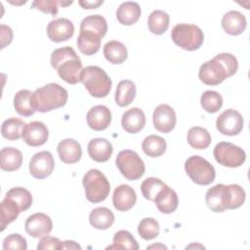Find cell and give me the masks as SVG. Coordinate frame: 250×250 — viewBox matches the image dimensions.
<instances>
[{
    "label": "cell",
    "mask_w": 250,
    "mask_h": 250,
    "mask_svg": "<svg viewBox=\"0 0 250 250\" xmlns=\"http://www.w3.org/2000/svg\"><path fill=\"white\" fill-rule=\"evenodd\" d=\"M51 65L59 76L68 84H76L80 81L82 62L75 50L69 46L58 48L51 54Z\"/></svg>",
    "instance_id": "1"
},
{
    "label": "cell",
    "mask_w": 250,
    "mask_h": 250,
    "mask_svg": "<svg viewBox=\"0 0 250 250\" xmlns=\"http://www.w3.org/2000/svg\"><path fill=\"white\" fill-rule=\"evenodd\" d=\"M67 99V91L58 83L46 84L32 93L33 106L39 112H48L62 107Z\"/></svg>",
    "instance_id": "2"
},
{
    "label": "cell",
    "mask_w": 250,
    "mask_h": 250,
    "mask_svg": "<svg viewBox=\"0 0 250 250\" xmlns=\"http://www.w3.org/2000/svg\"><path fill=\"white\" fill-rule=\"evenodd\" d=\"M80 81L89 94L95 98L106 97L112 85V81L106 72L97 65L84 67L80 75Z\"/></svg>",
    "instance_id": "3"
},
{
    "label": "cell",
    "mask_w": 250,
    "mask_h": 250,
    "mask_svg": "<svg viewBox=\"0 0 250 250\" xmlns=\"http://www.w3.org/2000/svg\"><path fill=\"white\" fill-rule=\"evenodd\" d=\"M83 187L88 201L99 203L109 194L110 185L106 177L98 169H91L83 176Z\"/></svg>",
    "instance_id": "4"
},
{
    "label": "cell",
    "mask_w": 250,
    "mask_h": 250,
    "mask_svg": "<svg viewBox=\"0 0 250 250\" xmlns=\"http://www.w3.org/2000/svg\"><path fill=\"white\" fill-rule=\"evenodd\" d=\"M174 43L187 51H195L201 47L204 34L200 27L190 23L176 24L171 32Z\"/></svg>",
    "instance_id": "5"
},
{
    "label": "cell",
    "mask_w": 250,
    "mask_h": 250,
    "mask_svg": "<svg viewBox=\"0 0 250 250\" xmlns=\"http://www.w3.org/2000/svg\"><path fill=\"white\" fill-rule=\"evenodd\" d=\"M185 170L192 182L197 185H210L216 177L214 166L199 155H192L185 162Z\"/></svg>",
    "instance_id": "6"
},
{
    "label": "cell",
    "mask_w": 250,
    "mask_h": 250,
    "mask_svg": "<svg viewBox=\"0 0 250 250\" xmlns=\"http://www.w3.org/2000/svg\"><path fill=\"white\" fill-rule=\"evenodd\" d=\"M115 163L122 176L129 181L139 180L146 171L143 159L136 151L131 149H123L119 151Z\"/></svg>",
    "instance_id": "7"
},
{
    "label": "cell",
    "mask_w": 250,
    "mask_h": 250,
    "mask_svg": "<svg viewBox=\"0 0 250 250\" xmlns=\"http://www.w3.org/2000/svg\"><path fill=\"white\" fill-rule=\"evenodd\" d=\"M216 161L226 167L236 168L241 166L246 159L245 151L238 146L229 142H220L213 150Z\"/></svg>",
    "instance_id": "8"
},
{
    "label": "cell",
    "mask_w": 250,
    "mask_h": 250,
    "mask_svg": "<svg viewBox=\"0 0 250 250\" xmlns=\"http://www.w3.org/2000/svg\"><path fill=\"white\" fill-rule=\"evenodd\" d=\"M198 77L206 85H219L226 78H229V75L223 63L214 57L201 64Z\"/></svg>",
    "instance_id": "9"
},
{
    "label": "cell",
    "mask_w": 250,
    "mask_h": 250,
    "mask_svg": "<svg viewBox=\"0 0 250 250\" xmlns=\"http://www.w3.org/2000/svg\"><path fill=\"white\" fill-rule=\"evenodd\" d=\"M216 127L217 130L223 135H238L243 129V117L235 109H226L218 116L216 120Z\"/></svg>",
    "instance_id": "10"
},
{
    "label": "cell",
    "mask_w": 250,
    "mask_h": 250,
    "mask_svg": "<svg viewBox=\"0 0 250 250\" xmlns=\"http://www.w3.org/2000/svg\"><path fill=\"white\" fill-rule=\"evenodd\" d=\"M55 167V160L50 151L43 150L35 153L29 162L30 175L38 180L49 177Z\"/></svg>",
    "instance_id": "11"
},
{
    "label": "cell",
    "mask_w": 250,
    "mask_h": 250,
    "mask_svg": "<svg viewBox=\"0 0 250 250\" xmlns=\"http://www.w3.org/2000/svg\"><path fill=\"white\" fill-rule=\"evenodd\" d=\"M25 231L34 238H41L48 235L53 229L51 218L44 213H34L30 215L24 223Z\"/></svg>",
    "instance_id": "12"
},
{
    "label": "cell",
    "mask_w": 250,
    "mask_h": 250,
    "mask_svg": "<svg viewBox=\"0 0 250 250\" xmlns=\"http://www.w3.org/2000/svg\"><path fill=\"white\" fill-rule=\"evenodd\" d=\"M152 120L153 126L157 131L161 133H169L176 126L177 116L172 106L162 104L155 107L152 114Z\"/></svg>",
    "instance_id": "13"
},
{
    "label": "cell",
    "mask_w": 250,
    "mask_h": 250,
    "mask_svg": "<svg viewBox=\"0 0 250 250\" xmlns=\"http://www.w3.org/2000/svg\"><path fill=\"white\" fill-rule=\"evenodd\" d=\"M74 25L71 21L65 18H59L51 21L47 25V35L53 42L60 43L67 41L73 36Z\"/></svg>",
    "instance_id": "14"
},
{
    "label": "cell",
    "mask_w": 250,
    "mask_h": 250,
    "mask_svg": "<svg viewBox=\"0 0 250 250\" xmlns=\"http://www.w3.org/2000/svg\"><path fill=\"white\" fill-rule=\"evenodd\" d=\"M49 137V131L47 126L40 121H32L25 125L22 140L24 143L30 146H43Z\"/></svg>",
    "instance_id": "15"
},
{
    "label": "cell",
    "mask_w": 250,
    "mask_h": 250,
    "mask_svg": "<svg viewBox=\"0 0 250 250\" xmlns=\"http://www.w3.org/2000/svg\"><path fill=\"white\" fill-rule=\"evenodd\" d=\"M88 126L95 131L105 130L111 122V112L109 108L103 104L91 107L86 116Z\"/></svg>",
    "instance_id": "16"
},
{
    "label": "cell",
    "mask_w": 250,
    "mask_h": 250,
    "mask_svg": "<svg viewBox=\"0 0 250 250\" xmlns=\"http://www.w3.org/2000/svg\"><path fill=\"white\" fill-rule=\"evenodd\" d=\"M137 201V194L128 185H120L115 188L112 195V203L117 211L125 212L133 208Z\"/></svg>",
    "instance_id": "17"
},
{
    "label": "cell",
    "mask_w": 250,
    "mask_h": 250,
    "mask_svg": "<svg viewBox=\"0 0 250 250\" xmlns=\"http://www.w3.org/2000/svg\"><path fill=\"white\" fill-rule=\"evenodd\" d=\"M60 159L66 164L78 162L82 156L80 144L73 139H64L61 141L57 147Z\"/></svg>",
    "instance_id": "18"
},
{
    "label": "cell",
    "mask_w": 250,
    "mask_h": 250,
    "mask_svg": "<svg viewBox=\"0 0 250 250\" xmlns=\"http://www.w3.org/2000/svg\"><path fill=\"white\" fill-rule=\"evenodd\" d=\"M121 125L127 133L137 134L146 125V115L141 108L132 107L122 114Z\"/></svg>",
    "instance_id": "19"
},
{
    "label": "cell",
    "mask_w": 250,
    "mask_h": 250,
    "mask_svg": "<svg viewBox=\"0 0 250 250\" xmlns=\"http://www.w3.org/2000/svg\"><path fill=\"white\" fill-rule=\"evenodd\" d=\"M246 18L238 11L230 10L227 12L222 18V26L224 30L229 35H239L246 28Z\"/></svg>",
    "instance_id": "20"
},
{
    "label": "cell",
    "mask_w": 250,
    "mask_h": 250,
    "mask_svg": "<svg viewBox=\"0 0 250 250\" xmlns=\"http://www.w3.org/2000/svg\"><path fill=\"white\" fill-rule=\"evenodd\" d=\"M113 151L111 143L104 138H96L88 144V154L96 162H106Z\"/></svg>",
    "instance_id": "21"
},
{
    "label": "cell",
    "mask_w": 250,
    "mask_h": 250,
    "mask_svg": "<svg viewBox=\"0 0 250 250\" xmlns=\"http://www.w3.org/2000/svg\"><path fill=\"white\" fill-rule=\"evenodd\" d=\"M245 198V190L239 185H225L223 194V204L225 210H233L239 208L243 205Z\"/></svg>",
    "instance_id": "22"
},
{
    "label": "cell",
    "mask_w": 250,
    "mask_h": 250,
    "mask_svg": "<svg viewBox=\"0 0 250 250\" xmlns=\"http://www.w3.org/2000/svg\"><path fill=\"white\" fill-rule=\"evenodd\" d=\"M153 202L161 213L171 214L178 208L179 198L176 191L166 185L159 191Z\"/></svg>",
    "instance_id": "23"
},
{
    "label": "cell",
    "mask_w": 250,
    "mask_h": 250,
    "mask_svg": "<svg viewBox=\"0 0 250 250\" xmlns=\"http://www.w3.org/2000/svg\"><path fill=\"white\" fill-rule=\"evenodd\" d=\"M101 41L102 37L98 34L88 30H80L76 44L82 54L92 56L100 50Z\"/></svg>",
    "instance_id": "24"
},
{
    "label": "cell",
    "mask_w": 250,
    "mask_h": 250,
    "mask_svg": "<svg viewBox=\"0 0 250 250\" xmlns=\"http://www.w3.org/2000/svg\"><path fill=\"white\" fill-rule=\"evenodd\" d=\"M141 13V7L137 2L126 1L117 8L116 18L121 24L132 25L139 21Z\"/></svg>",
    "instance_id": "25"
},
{
    "label": "cell",
    "mask_w": 250,
    "mask_h": 250,
    "mask_svg": "<svg viewBox=\"0 0 250 250\" xmlns=\"http://www.w3.org/2000/svg\"><path fill=\"white\" fill-rule=\"evenodd\" d=\"M22 164V154L18 148L7 146L0 151V167L3 171L13 172Z\"/></svg>",
    "instance_id": "26"
},
{
    "label": "cell",
    "mask_w": 250,
    "mask_h": 250,
    "mask_svg": "<svg viewBox=\"0 0 250 250\" xmlns=\"http://www.w3.org/2000/svg\"><path fill=\"white\" fill-rule=\"evenodd\" d=\"M104 56L110 63L120 64L127 60L128 51L123 43L117 40H111L104 45Z\"/></svg>",
    "instance_id": "27"
},
{
    "label": "cell",
    "mask_w": 250,
    "mask_h": 250,
    "mask_svg": "<svg viewBox=\"0 0 250 250\" xmlns=\"http://www.w3.org/2000/svg\"><path fill=\"white\" fill-rule=\"evenodd\" d=\"M89 221L95 229H107L114 223V214L106 207H98L91 211Z\"/></svg>",
    "instance_id": "28"
},
{
    "label": "cell",
    "mask_w": 250,
    "mask_h": 250,
    "mask_svg": "<svg viewBox=\"0 0 250 250\" xmlns=\"http://www.w3.org/2000/svg\"><path fill=\"white\" fill-rule=\"evenodd\" d=\"M15 110L21 116H31L35 113L32 103V93L27 89L20 90L14 97Z\"/></svg>",
    "instance_id": "29"
},
{
    "label": "cell",
    "mask_w": 250,
    "mask_h": 250,
    "mask_svg": "<svg viewBox=\"0 0 250 250\" xmlns=\"http://www.w3.org/2000/svg\"><path fill=\"white\" fill-rule=\"evenodd\" d=\"M136 96V85L131 80H121L115 92V103L121 107L129 105L135 99Z\"/></svg>",
    "instance_id": "30"
},
{
    "label": "cell",
    "mask_w": 250,
    "mask_h": 250,
    "mask_svg": "<svg viewBox=\"0 0 250 250\" xmlns=\"http://www.w3.org/2000/svg\"><path fill=\"white\" fill-rule=\"evenodd\" d=\"M188 145L195 149H205L211 144V135L210 133L202 127L194 126L191 127L187 136Z\"/></svg>",
    "instance_id": "31"
},
{
    "label": "cell",
    "mask_w": 250,
    "mask_h": 250,
    "mask_svg": "<svg viewBox=\"0 0 250 250\" xmlns=\"http://www.w3.org/2000/svg\"><path fill=\"white\" fill-rule=\"evenodd\" d=\"M170 17L162 10L152 11L147 19V26L151 33L156 35L163 34L169 27Z\"/></svg>",
    "instance_id": "32"
},
{
    "label": "cell",
    "mask_w": 250,
    "mask_h": 250,
    "mask_svg": "<svg viewBox=\"0 0 250 250\" xmlns=\"http://www.w3.org/2000/svg\"><path fill=\"white\" fill-rule=\"evenodd\" d=\"M20 213H21V210L17 205V203L11 198L5 196V198L2 200L0 205L1 231H3L9 224L14 222L18 218Z\"/></svg>",
    "instance_id": "33"
},
{
    "label": "cell",
    "mask_w": 250,
    "mask_h": 250,
    "mask_svg": "<svg viewBox=\"0 0 250 250\" xmlns=\"http://www.w3.org/2000/svg\"><path fill=\"white\" fill-rule=\"evenodd\" d=\"M167 147L166 141L157 135H149L146 137L142 143L144 152L149 157L161 156Z\"/></svg>",
    "instance_id": "34"
},
{
    "label": "cell",
    "mask_w": 250,
    "mask_h": 250,
    "mask_svg": "<svg viewBox=\"0 0 250 250\" xmlns=\"http://www.w3.org/2000/svg\"><path fill=\"white\" fill-rule=\"evenodd\" d=\"M25 123L16 117H11L6 119L1 126L2 136L10 141H16L22 137V133L25 127Z\"/></svg>",
    "instance_id": "35"
},
{
    "label": "cell",
    "mask_w": 250,
    "mask_h": 250,
    "mask_svg": "<svg viewBox=\"0 0 250 250\" xmlns=\"http://www.w3.org/2000/svg\"><path fill=\"white\" fill-rule=\"evenodd\" d=\"M80 30L92 31L103 38L107 31V22L101 15H91L81 21Z\"/></svg>",
    "instance_id": "36"
},
{
    "label": "cell",
    "mask_w": 250,
    "mask_h": 250,
    "mask_svg": "<svg viewBox=\"0 0 250 250\" xmlns=\"http://www.w3.org/2000/svg\"><path fill=\"white\" fill-rule=\"evenodd\" d=\"M224 184H218L210 188L205 195V201L208 208L216 213H221L225 211L223 204V193H224Z\"/></svg>",
    "instance_id": "37"
},
{
    "label": "cell",
    "mask_w": 250,
    "mask_h": 250,
    "mask_svg": "<svg viewBox=\"0 0 250 250\" xmlns=\"http://www.w3.org/2000/svg\"><path fill=\"white\" fill-rule=\"evenodd\" d=\"M6 196L14 200L19 206L21 212L26 211L32 204V195L24 188L17 187L9 189L6 193Z\"/></svg>",
    "instance_id": "38"
},
{
    "label": "cell",
    "mask_w": 250,
    "mask_h": 250,
    "mask_svg": "<svg viewBox=\"0 0 250 250\" xmlns=\"http://www.w3.org/2000/svg\"><path fill=\"white\" fill-rule=\"evenodd\" d=\"M106 249H129L138 250L139 244L134 236L128 230H118L113 236V244L109 245Z\"/></svg>",
    "instance_id": "39"
},
{
    "label": "cell",
    "mask_w": 250,
    "mask_h": 250,
    "mask_svg": "<svg viewBox=\"0 0 250 250\" xmlns=\"http://www.w3.org/2000/svg\"><path fill=\"white\" fill-rule=\"evenodd\" d=\"M200 104L204 110L209 113H215L223 105V98L217 91L207 90L200 97Z\"/></svg>",
    "instance_id": "40"
},
{
    "label": "cell",
    "mask_w": 250,
    "mask_h": 250,
    "mask_svg": "<svg viewBox=\"0 0 250 250\" xmlns=\"http://www.w3.org/2000/svg\"><path fill=\"white\" fill-rule=\"evenodd\" d=\"M160 231L158 222L153 218H144L138 226L139 235L145 240H151L155 238Z\"/></svg>",
    "instance_id": "41"
},
{
    "label": "cell",
    "mask_w": 250,
    "mask_h": 250,
    "mask_svg": "<svg viewBox=\"0 0 250 250\" xmlns=\"http://www.w3.org/2000/svg\"><path fill=\"white\" fill-rule=\"evenodd\" d=\"M166 186L160 179L150 177L146 178L141 185V190L146 199L154 201L159 191Z\"/></svg>",
    "instance_id": "42"
},
{
    "label": "cell",
    "mask_w": 250,
    "mask_h": 250,
    "mask_svg": "<svg viewBox=\"0 0 250 250\" xmlns=\"http://www.w3.org/2000/svg\"><path fill=\"white\" fill-rule=\"evenodd\" d=\"M72 4V1H55V0H36L31 4L32 9H37L43 13L51 14L53 16L57 15L59 11V5L68 6Z\"/></svg>",
    "instance_id": "43"
},
{
    "label": "cell",
    "mask_w": 250,
    "mask_h": 250,
    "mask_svg": "<svg viewBox=\"0 0 250 250\" xmlns=\"http://www.w3.org/2000/svg\"><path fill=\"white\" fill-rule=\"evenodd\" d=\"M3 249H19V250H26L27 243L23 236L19 233H12L6 236L3 240Z\"/></svg>",
    "instance_id": "44"
},
{
    "label": "cell",
    "mask_w": 250,
    "mask_h": 250,
    "mask_svg": "<svg viewBox=\"0 0 250 250\" xmlns=\"http://www.w3.org/2000/svg\"><path fill=\"white\" fill-rule=\"evenodd\" d=\"M215 58L218 59L223 63V65L225 66V68L228 72L229 77H230L236 73L237 68H238V62H237V59L233 55H231L229 53H220V54L216 55Z\"/></svg>",
    "instance_id": "45"
},
{
    "label": "cell",
    "mask_w": 250,
    "mask_h": 250,
    "mask_svg": "<svg viewBox=\"0 0 250 250\" xmlns=\"http://www.w3.org/2000/svg\"><path fill=\"white\" fill-rule=\"evenodd\" d=\"M62 242L58 237L45 235L41 237L40 241L37 244L38 250H46V249H62Z\"/></svg>",
    "instance_id": "46"
},
{
    "label": "cell",
    "mask_w": 250,
    "mask_h": 250,
    "mask_svg": "<svg viewBox=\"0 0 250 250\" xmlns=\"http://www.w3.org/2000/svg\"><path fill=\"white\" fill-rule=\"evenodd\" d=\"M0 28H1V48L3 49L6 47V45H9L12 42L13 30L11 29V27L5 24H1Z\"/></svg>",
    "instance_id": "47"
},
{
    "label": "cell",
    "mask_w": 250,
    "mask_h": 250,
    "mask_svg": "<svg viewBox=\"0 0 250 250\" xmlns=\"http://www.w3.org/2000/svg\"><path fill=\"white\" fill-rule=\"evenodd\" d=\"M104 3L103 0L96 1H79V5L84 9H96Z\"/></svg>",
    "instance_id": "48"
},
{
    "label": "cell",
    "mask_w": 250,
    "mask_h": 250,
    "mask_svg": "<svg viewBox=\"0 0 250 250\" xmlns=\"http://www.w3.org/2000/svg\"><path fill=\"white\" fill-rule=\"evenodd\" d=\"M62 249H81V246L72 240H65L62 242Z\"/></svg>",
    "instance_id": "49"
}]
</instances>
